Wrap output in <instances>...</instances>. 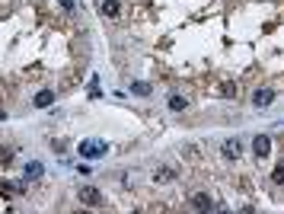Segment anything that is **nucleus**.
Instances as JSON below:
<instances>
[{
    "mask_svg": "<svg viewBox=\"0 0 284 214\" xmlns=\"http://www.w3.org/2000/svg\"><path fill=\"white\" fill-rule=\"evenodd\" d=\"M77 198L86 205V208H99V205H103V192H99V189H93V185H80Z\"/></svg>",
    "mask_w": 284,
    "mask_h": 214,
    "instance_id": "obj_1",
    "label": "nucleus"
},
{
    "mask_svg": "<svg viewBox=\"0 0 284 214\" xmlns=\"http://www.w3.org/2000/svg\"><path fill=\"white\" fill-rule=\"evenodd\" d=\"M188 205H192L195 211H217V205H214L205 192H192V195H188Z\"/></svg>",
    "mask_w": 284,
    "mask_h": 214,
    "instance_id": "obj_2",
    "label": "nucleus"
},
{
    "mask_svg": "<svg viewBox=\"0 0 284 214\" xmlns=\"http://www.w3.org/2000/svg\"><path fill=\"white\" fill-rule=\"evenodd\" d=\"M272 103H275V90H268V86H259V90L252 93V106L255 109H268Z\"/></svg>",
    "mask_w": 284,
    "mask_h": 214,
    "instance_id": "obj_3",
    "label": "nucleus"
},
{
    "mask_svg": "<svg viewBox=\"0 0 284 214\" xmlns=\"http://www.w3.org/2000/svg\"><path fill=\"white\" fill-rule=\"evenodd\" d=\"M252 153L259 160H265L268 153H272V138H268V135H255L252 138Z\"/></svg>",
    "mask_w": 284,
    "mask_h": 214,
    "instance_id": "obj_4",
    "label": "nucleus"
},
{
    "mask_svg": "<svg viewBox=\"0 0 284 214\" xmlns=\"http://www.w3.org/2000/svg\"><path fill=\"white\" fill-rule=\"evenodd\" d=\"M224 157L227 160H240L243 157V141L240 138H227L224 141Z\"/></svg>",
    "mask_w": 284,
    "mask_h": 214,
    "instance_id": "obj_5",
    "label": "nucleus"
},
{
    "mask_svg": "<svg viewBox=\"0 0 284 214\" xmlns=\"http://www.w3.org/2000/svg\"><path fill=\"white\" fill-rule=\"evenodd\" d=\"M23 173H26V182H36V179H42V176H45V166L38 163V160H29Z\"/></svg>",
    "mask_w": 284,
    "mask_h": 214,
    "instance_id": "obj_6",
    "label": "nucleus"
},
{
    "mask_svg": "<svg viewBox=\"0 0 284 214\" xmlns=\"http://www.w3.org/2000/svg\"><path fill=\"white\" fill-rule=\"evenodd\" d=\"M80 153H83V157H103V153H106V144H103V141H96V144H93V141H83V144H80Z\"/></svg>",
    "mask_w": 284,
    "mask_h": 214,
    "instance_id": "obj_7",
    "label": "nucleus"
},
{
    "mask_svg": "<svg viewBox=\"0 0 284 214\" xmlns=\"http://www.w3.org/2000/svg\"><path fill=\"white\" fill-rule=\"evenodd\" d=\"M51 103H55V93H51V90H38L36 99H32V106H36V109H48Z\"/></svg>",
    "mask_w": 284,
    "mask_h": 214,
    "instance_id": "obj_8",
    "label": "nucleus"
},
{
    "mask_svg": "<svg viewBox=\"0 0 284 214\" xmlns=\"http://www.w3.org/2000/svg\"><path fill=\"white\" fill-rule=\"evenodd\" d=\"M99 10H103L106 19H115V16L121 13V3H118V0H103V6H99Z\"/></svg>",
    "mask_w": 284,
    "mask_h": 214,
    "instance_id": "obj_9",
    "label": "nucleus"
},
{
    "mask_svg": "<svg viewBox=\"0 0 284 214\" xmlns=\"http://www.w3.org/2000/svg\"><path fill=\"white\" fill-rule=\"evenodd\" d=\"M236 93H240V83H236V80H224V83H220V96L224 99H236Z\"/></svg>",
    "mask_w": 284,
    "mask_h": 214,
    "instance_id": "obj_10",
    "label": "nucleus"
},
{
    "mask_svg": "<svg viewBox=\"0 0 284 214\" xmlns=\"http://www.w3.org/2000/svg\"><path fill=\"white\" fill-rule=\"evenodd\" d=\"M166 106H170V112H185L188 109V99L185 96H170V99H166Z\"/></svg>",
    "mask_w": 284,
    "mask_h": 214,
    "instance_id": "obj_11",
    "label": "nucleus"
},
{
    "mask_svg": "<svg viewBox=\"0 0 284 214\" xmlns=\"http://www.w3.org/2000/svg\"><path fill=\"white\" fill-rule=\"evenodd\" d=\"M131 93H134V96H150V83H141V80H134V83H131Z\"/></svg>",
    "mask_w": 284,
    "mask_h": 214,
    "instance_id": "obj_12",
    "label": "nucleus"
},
{
    "mask_svg": "<svg viewBox=\"0 0 284 214\" xmlns=\"http://www.w3.org/2000/svg\"><path fill=\"white\" fill-rule=\"evenodd\" d=\"M153 179H157V182H173V179H176V173H173V170H166V166H160Z\"/></svg>",
    "mask_w": 284,
    "mask_h": 214,
    "instance_id": "obj_13",
    "label": "nucleus"
},
{
    "mask_svg": "<svg viewBox=\"0 0 284 214\" xmlns=\"http://www.w3.org/2000/svg\"><path fill=\"white\" fill-rule=\"evenodd\" d=\"M272 182H275V185H284V163H278V166H275V173H272Z\"/></svg>",
    "mask_w": 284,
    "mask_h": 214,
    "instance_id": "obj_14",
    "label": "nucleus"
},
{
    "mask_svg": "<svg viewBox=\"0 0 284 214\" xmlns=\"http://www.w3.org/2000/svg\"><path fill=\"white\" fill-rule=\"evenodd\" d=\"M10 160H13V147H0V163H10Z\"/></svg>",
    "mask_w": 284,
    "mask_h": 214,
    "instance_id": "obj_15",
    "label": "nucleus"
},
{
    "mask_svg": "<svg viewBox=\"0 0 284 214\" xmlns=\"http://www.w3.org/2000/svg\"><path fill=\"white\" fill-rule=\"evenodd\" d=\"M61 6H64V10H73V0H61Z\"/></svg>",
    "mask_w": 284,
    "mask_h": 214,
    "instance_id": "obj_16",
    "label": "nucleus"
}]
</instances>
